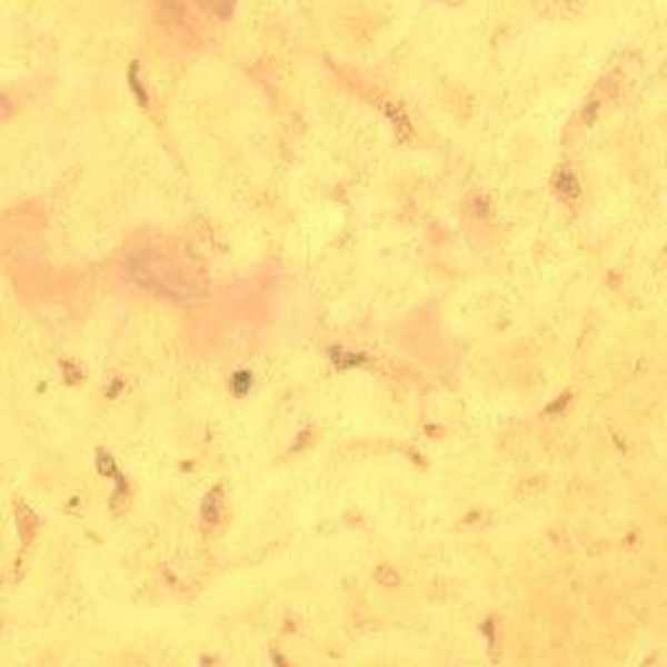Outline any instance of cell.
Here are the masks:
<instances>
[{"mask_svg": "<svg viewBox=\"0 0 667 667\" xmlns=\"http://www.w3.org/2000/svg\"><path fill=\"white\" fill-rule=\"evenodd\" d=\"M131 275L141 285L162 290L165 295H178V298H201L196 287L178 275V271H165V263L151 259V256H139L131 261Z\"/></svg>", "mask_w": 667, "mask_h": 667, "instance_id": "6da1fadb", "label": "cell"}]
</instances>
